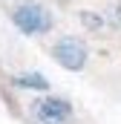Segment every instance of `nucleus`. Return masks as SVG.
<instances>
[{
	"mask_svg": "<svg viewBox=\"0 0 121 124\" xmlns=\"http://www.w3.org/2000/svg\"><path fill=\"white\" fill-rule=\"evenodd\" d=\"M9 20L23 38H43L55 29V12L43 0H17L9 12Z\"/></svg>",
	"mask_w": 121,
	"mask_h": 124,
	"instance_id": "obj_1",
	"label": "nucleus"
},
{
	"mask_svg": "<svg viewBox=\"0 0 121 124\" xmlns=\"http://www.w3.org/2000/svg\"><path fill=\"white\" fill-rule=\"evenodd\" d=\"M52 61L66 72H81L90 63V43L78 35H60L58 40L49 46Z\"/></svg>",
	"mask_w": 121,
	"mask_h": 124,
	"instance_id": "obj_2",
	"label": "nucleus"
},
{
	"mask_svg": "<svg viewBox=\"0 0 121 124\" xmlns=\"http://www.w3.org/2000/svg\"><path fill=\"white\" fill-rule=\"evenodd\" d=\"M29 116L35 124H69L72 121V116H75V107H72V101L69 98H63V95H40V98H35L29 107Z\"/></svg>",
	"mask_w": 121,
	"mask_h": 124,
	"instance_id": "obj_3",
	"label": "nucleus"
},
{
	"mask_svg": "<svg viewBox=\"0 0 121 124\" xmlns=\"http://www.w3.org/2000/svg\"><path fill=\"white\" fill-rule=\"evenodd\" d=\"M12 87L15 90H26V93H49V78L43 72H17L12 75Z\"/></svg>",
	"mask_w": 121,
	"mask_h": 124,
	"instance_id": "obj_4",
	"label": "nucleus"
},
{
	"mask_svg": "<svg viewBox=\"0 0 121 124\" xmlns=\"http://www.w3.org/2000/svg\"><path fill=\"white\" fill-rule=\"evenodd\" d=\"M78 20L84 23V29H90V32H101L107 26V23H104V15H101V12H90V9L78 12Z\"/></svg>",
	"mask_w": 121,
	"mask_h": 124,
	"instance_id": "obj_5",
	"label": "nucleus"
},
{
	"mask_svg": "<svg viewBox=\"0 0 121 124\" xmlns=\"http://www.w3.org/2000/svg\"><path fill=\"white\" fill-rule=\"evenodd\" d=\"M104 23H107L113 32L121 29V0H113V3H110V9L104 12Z\"/></svg>",
	"mask_w": 121,
	"mask_h": 124,
	"instance_id": "obj_6",
	"label": "nucleus"
}]
</instances>
